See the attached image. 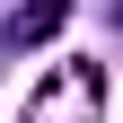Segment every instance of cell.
Here are the masks:
<instances>
[{
  "mask_svg": "<svg viewBox=\"0 0 123 123\" xmlns=\"http://www.w3.org/2000/svg\"><path fill=\"white\" fill-rule=\"evenodd\" d=\"M70 26V0H26L18 18L0 26V44H44V35H62Z\"/></svg>",
  "mask_w": 123,
  "mask_h": 123,
  "instance_id": "obj_2",
  "label": "cell"
},
{
  "mask_svg": "<svg viewBox=\"0 0 123 123\" xmlns=\"http://www.w3.org/2000/svg\"><path fill=\"white\" fill-rule=\"evenodd\" d=\"M97 114H105V70L97 62H62L26 97V123H97Z\"/></svg>",
  "mask_w": 123,
  "mask_h": 123,
  "instance_id": "obj_1",
  "label": "cell"
}]
</instances>
